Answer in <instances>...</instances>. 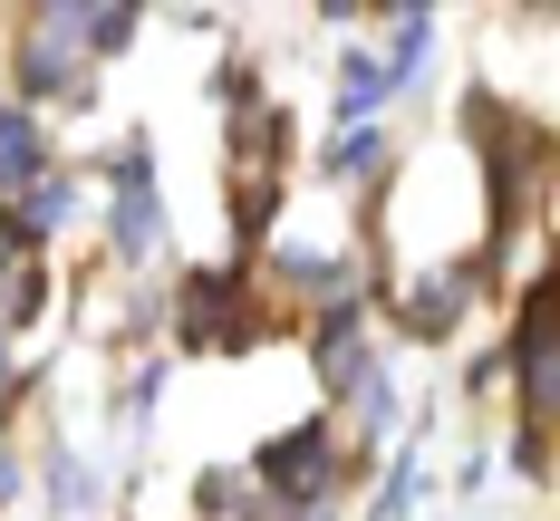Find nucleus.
I'll return each mask as SVG.
<instances>
[{
	"label": "nucleus",
	"instance_id": "f8f14e48",
	"mask_svg": "<svg viewBox=\"0 0 560 521\" xmlns=\"http://www.w3.org/2000/svg\"><path fill=\"white\" fill-rule=\"evenodd\" d=\"M387 165H396V145L377 135V126H348L338 155H329V174H387Z\"/></svg>",
	"mask_w": 560,
	"mask_h": 521
},
{
	"label": "nucleus",
	"instance_id": "9d476101",
	"mask_svg": "<svg viewBox=\"0 0 560 521\" xmlns=\"http://www.w3.org/2000/svg\"><path fill=\"white\" fill-rule=\"evenodd\" d=\"M68 213H78V193H68L58 174H39V183L20 193V213H10V232H20V241H39V232H58Z\"/></svg>",
	"mask_w": 560,
	"mask_h": 521
},
{
	"label": "nucleus",
	"instance_id": "0eeeda50",
	"mask_svg": "<svg viewBox=\"0 0 560 521\" xmlns=\"http://www.w3.org/2000/svg\"><path fill=\"white\" fill-rule=\"evenodd\" d=\"M39 174H49V155H39V116H30V107H0V203H20Z\"/></svg>",
	"mask_w": 560,
	"mask_h": 521
},
{
	"label": "nucleus",
	"instance_id": "ddd939ff",
	"mask_svg": "<svg viewBox=\"0 0 560 521\" xmlns=\"http://www.w3.org/2000/svg\"><path fill=\"white\" fill-rule=\"evenodd\" d=\"M348 405H358V435H387V425H396V387H387V367H368V377L348 387Z\"/></svg>",
	"mask_w": 560,
	"mask_h": 521
},
{
	"label": "nucleus",
	"instance_id": "9b49d317",
	"mask_svg": "<svg viewBox=\"0 0 560 521\" xmlns=\"http://www.w3.org/2000/svg\"><path fill=\"white\" fill-rule=\"evenodd\" d=\"M377 107H387V68L377 58H348L338 68V126H368Z\"/></svg>",
	"mask_w": 560,
	"mask_h": 521
},
{
	"label": "nucleus",
	"instance_id": "1a4fd4ad",
	"mask_svg": "<svg viewBox=\"0 0 560 521\" xmlns=\"http://www.w3.org/2000/svg\"><path fill=\"white\" fill-rule=\"evenodd\" d=\"M387 29H396V39H387V97H396V87L425 68V49H435V10H396Z\"/></svg>",
	"mask_w": 560,
	"mask_h": 521
},
{
	"label": "nucleus",
	"instance_id": "f257e3e1",
	"mask_svg": "<svg viewBox=\"0 0 560 521\" xmlns=\"http://www.w3.org/2000/svg\"><path fill=\"white\" fill-rule=\"evenodd\" d=\"M503 367H512V387H522L532 435H541V425H560V261L541 271V289L522 299V329H512Z\"/></svg>",
	"mask_w": 560,
	"mask_h": 521
},
{
	"label": "nucleus",
	"instance_id": "6e6552de",
	"mask_svg": "<svg viewBox=\"0 0 560 521\" xmlns=\"http://www.w3.org/2000/svg\"><path fill=\"white\" fill-rule=\"evenodd\" d=\"M49 502H58V512H97V502H107V473L58 445V454H49Z\"/></svg>",
	"mask_w": 560,
	"mask_h": 521
},
{
	"label": "nucleus",
	"instance_id": "4468645a",
	"mask_svg": "<svg viewBox=\"0 0 560 521\" xmlns=\"http://www.w3.org/2000/svg\"><path fill=\"white\" fill-rule=\"evenodd\" d=\"M416 493H425V473H416V454H396L387 493H377V521H406V512H416Z\"/></svg>",
	"mask_w": 560,
	"mask_h": 521
},
{
	"label": "nucleus",
	"instance_id": "20e7f679",
	"mask_svg": "<svg viewBox=\"0 0 560 521\" xmlns=\"http://www.w3.org/2000/svg\"><path fill=\"white\" fill-rule=\"evenodd\" d=\"M165 241V193H155V155L126 145L116 155V261H145Z\"/></svg>",
	"mask_w": 560,
	"mask_h": 521
},
{
	"label": "nucleus",
	"instance_id": "dca6fc26",
	"mask_svg": "<svg viewBox=\"0 0 560 521\" xmlns=\"http://www.w3.org/2000/svg\"><path fill=\"white\" fill-rule=\"evenodd\" d=\"M20 281V232H10V213H0V289Z\"/></svg>",
	"mask_w": 560,
	"mask_h": 521
},
{
	"label": "nucleus",
	"instance_id": "f03ea898",
	"mask_svg": "<svg viewBox=\"0 0 560 521\" xmlns=\"http://www.w3.org/2000/svg\"><path fill=\"white\" fill-rule=\"evenodd\" d=\"M252 483H261V502H271V512H310V502L338 483L329 415H310V425H280L271 445H261V463H252Z\"/></svg>",
	"mask_w": 560,
	"mask_h": 521
},
{
	"label": "nucleus",
	"instance_id": "39448f33",
	"mask_svg": "<svg viewBox=\"0 0 560 521\" xmlns=\"http://www.w3.org/2000/svg\"><path fill=\"white\" fill-rule=\"evenodd\" d=\"M174 329H184L194 347H242V329H252V319H242V271H194Z\"/></svg>",
	"mask_w": 560,
	"mask_h": 521
},
{
	"label": "nucleus",
	"instance_id": "2eb2a0df",
	"mask_svg": "<svg viewBox=\"0 0 560 521\" xmlns=\"http://www.w3.org/2000/svg\"><path fill=\"white\" fill-rule=\"evenodd\" d=\"M20 493H30V463H20V454H0V512H10Z\"/></svg>",
	"mask_w": 560,
	"mask_h": 521
},
{
	"label": "nucleus",
	"instance_id": "7ed1b4c3",
	"mask_svg": "<svg viewBox=\"0 0 560 521\" xmlns=\"http://www.w3.org/2000/svg\"><path fill=\"white\" fill-rule=\"evenodd\" d=\"M474 299H483V261H474V271H464V261H435L416 289H396V329H406V339H445Z\"/></svg>",
	"mask_w": 560,
	"mask_h": 521
},
{
	"label": "nucleus",
	"instance_id": "423d86ee",
	"mask_svg": "<svg viewBox=\"0 0 560 521\" xmlns=\"http://www.w3.org/2000/svg\"><path fill=\"white\" fill-rule=\"evenodd\" d=\"M310 357H319V387L348 396L377 357H368V329H358V309H319V329H310Z\"/></svg>",
	"mask_w": 560,
	"mask_h": 521
}]
</instances>
